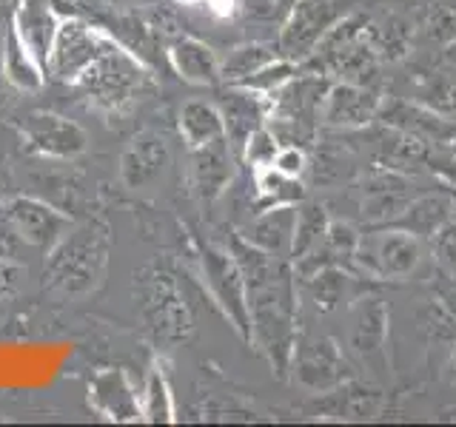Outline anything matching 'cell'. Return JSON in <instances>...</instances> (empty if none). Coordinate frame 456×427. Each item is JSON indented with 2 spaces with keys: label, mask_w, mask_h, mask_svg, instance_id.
I'll list each match as a JSON object with an SVG mask.
<instances>
[{
  "label": "cell",
  "mask_w": 456,
  "mask_h": 427,
  "mask_svg": "<svg viewBox=\"0 0 456 427\" xmlns=\"http://www.w3.org/2000/svg\"><path fill=\"white\" fill-rule=\"evenodd\" d=\"M328 222H331V217H328L325 205L320 203H297V225H294V242H291V254L289 260L297 262L303 260V256L314 254L325 239V231H328Z\"/></svg>",
  "instance_id": "f1b7e54d"
},
{
  "label": "cell",
  "mask_w": 456,
  "mask_h": 427,
  "mask_svg": "<svg viewBox=\"0 0 456 427\" xmlns=\"http://www.w3.org/2000/svg\"><path fill=\"white\" fill-rule=\"evenodd\" d=\"M234 177V149L228 146V140L220 137L206 146L191 149V168H189V180H191V191L197 199L203 203H214Z\"/></svg>",
  "instance_id": "ac0fdd59"
},
{
  "label": "cell",
  "mask_w": 456,
  "mask_h": 427,
  "mask_svg": "<svg viewBox=\"0 0 456 427\" xmlns=\"http://www.w3.org/2000/svg\"><path fill=\"white\" fill-rule=\"evenodd\" d=\"M451 151H453V157H456V137L451 140Z\"/></svg>",
  "instance_id": "7bdbcfd3"
},
{
  "label": "cell",
  "mask_w": 456,
  "mask_h": 427,
  "mask_svg": "<svg viewBox=\"0 0 456 427\" xmlns=\"http://www.w3.org/2000/svg\"><path fill=\"white\" fill-rule=\"evenodd\" d=\"M171 163V151L166 137L154 132H142L120 154V180L126 189H146L166 174Z\"/></svg>",
  "instance_id": "e0dca14e"
},
{
  "label": "cell",
  "mask_w": 456,
  "mask_h": 427,
  "mask_svg": "<svg viewBox=\"0 0 456 427\" xmlns=\"http://www.w3.org/2000/svg\"><path fill=\"white\" fill-rule=\"evenodd\" d=\"M26 151L49 160H75L89 149V134L75 120L54 111H28L18 120Z\"/></svg>",
  "instance_id": "8fae6325"
},
{
  "label": "cell",
  "mask_w": 456,
  "mask_h": 427,
  "mask_svg": "<svg viewBox=\"0 0 456 427\" xmlns=\"http://www.w3.org/2000/svg\"><path fill=\"white\" fill-rule=\"evenodd\" d=\"M311 171V180L314 185H325V189H331V185H342L354 177V160L346 149L339 146H322L314 151V160H308V168Z\"/></svg>",
  "instance_id": "4dcf8cb0"
},
{
  "label": "cell",
  "mask_w": 456,
  "mask_h": 427,
  "mask_svg": "<svg viewBox=\"0 0 456 427\" xmlns=\"http://www.w3.org/2000/svg\"><path fill=\"white\" fill-rule=\"evenodd\" d=\"M61 14H57L52 0H18L12 9L9 28L20 37L23 46L32 52L46 68L49 54L54 46L57 28H61Z\"/></svg>",
  "instance_id": "9a60e30c"
},
{
  "label": "cell",
  "mask_w": 456,
  "mask_h": 427,
  "mask_svg": "<svg viewBox=\"0 0 456 427\" xmlns=\"http://www.w3.org/2000/svg\"><path fill=\"white\" fill-rule=\"evenodd\" d=\"M23 279H26L23 265H18L14 260H6V256H0V296H14Z\"/></svg>",
  "instance_id": "f35d334b"
},
{
  "label": "cell",
  "mask_w": 456,
  "mask_h": 427,
  "mask_svg": "<svg viewBox=\"0 0 456 427\" xmlns=\"http://www.w3.org/2000/svg\"><path fill=\"white\" fill-rule=\"evenodd\" d=\"M111 262V231L103 220L71 222L69 231L46 251L43 279L61 296L80 299L103 285Z\"/></svg>",
  "instance_id": "7a4b0ae2"
},
{
  "label": "cell",
  "mask_w": 456,
  "mask_h": 427,
  "mask_svg": "<svg viewBox=\"0 0 456 427\" xmlns=\"http://www.w3.org/2000/svg\"><path fill=\"white\" fill-rule=\"evenodd\" d=\"M351 0H294L280 23L277 52L285 60L305 63L322 37L351 12Z\"/></svg>",
  "instance_id": "52a82bcc"
},
{
  "label": "cell",
  "mask_w": 456,
  "mask_h": 427,
  "mask_svg": "<svg viewBox=\"0 0 456 427\" xmlns=\"http://www.w3.org/2000/svg\"><path fill=\"white\" fill-rule=\"evenodd\" d=\"M434 291H436V302L456 319V277H448V274H442V270H436Z\"/></svg>",
  "instance_id": "60d3db41"
},
{
  "label": "cell",
  "mask_w": 456,
  "mask_h": 427,
  "mask_svg": "<svg viewBox=\"0 0 456 427\" xmlns=\"http://www.w3.org/2000/svg\"><path fill=\"white\" fill-rule=\"evenodd\" d=\"M175 75L191 85H220V54L208 43L183 35L168 46L166 52Z\"/></svg>",
  "instance_id": "44dd1931"
},
{
  "label": "cell",
  "mask_w": 456,
  "mask_h": 427,
  "mask_svg": "<svg viewBox=\"0 0 456 427\" xmlns=\"http://www.w3.org/2000/svg\"><path fill=\"white\" fill-rule=\"evenodd\" d=\"M180 137L185 146H189V151L225 137L223 114H220L217 103H208V100H189L180 111Z\"/></svg>",
  "instance_id": "484cf974"
},
{
  "label": "cell",
  "mask_w": 456,
  "mask_h": 427,
  "mask_svg": "<svg viewBox=\"0 0 456 427\" xmlns=\"http://www.w3.org/2000/svg\"><path fill=\"white\" fill-rule=\"evenodd\" d=\"M254 185H256V194H260V208L297 205V203H303V199H305L303 180L282 174V171L274 168V165L254 171Z\"/></svg>",
  "instance_id": "f546056e"
},
{
  "label": "cell",
  "mask_w": 456,
  "mask_h": 427,
  "mask_svg": "<svg viewBox=\"0 0 456 427\" xmlns=\"http://www.w3.org/2000/svg\"><path fill=\"white\" fill-rule=\"evenodd\" d=\"M413 199L411 180L405 174H399L396 168L379 171L374 174L362 189L360 211L362 220L370 225H391L399 214L405 211V205Z\"/></svg>",
  "instance_id": "d6986e66"
},
{
  "label": "cell",
  "mask_w": 456,
  "mask_h": 427,
  "mask_svg": "<svg viewBox=\"0 0 456 427\" xmlns=\"http://www.w3.org/2000/svg\"><path fill=\"white\" fill-rule=\"evenodd\" d=\"M294 0H248V9L251 14H256V18L263 20H285V14H289Z\"/></svg>",
  "instance_id": "ab89813d"
},
{
  "label": "cell",
  "mask_w": 456,
  "mask_h": 427,
  "mask_svg": "<svg viewBox=\"0 0 456 427\" xmlns=\"http://www.w3.org/2000/svg\"><path fill=\"white\" fill-rule=\"evenodd\" d=\"M291 376L299 388L311 393H328L342 388L354 379V365L342 353L339 342L331 336H311L297 339L294 359H291Z\"/></svg>",
  "instance_id": "9c48e42d"
},
{
  "label": "cell",
  "mask_w": 456,
  "mask_h": 427,
  "mask_svg": "<svg viewBox=\"0 0 456 427\" xmlns=\"http://www.w3.org/2000/svg\"><path fill=\"white\" fill-rule=\"evenodd\" d=\"M365 35L370 40V46L377 49L379 60L382 57L399 60V57H405L411 49V26L399 18H388L379 26H365Z\"/></svg>",
  "instance_id": "1f68e13d"
},
{
  "label": "cell",
  "mask_w": 456,
  "mask_h": 427,
  "mask_svg": "<svg viewBox=\"0 0 456 427\" xmlns=\"http://www.w3.org/2000/svg\"><path fill=\"white\" fill-rule=\"evenodd\" d=\"M197 260L203 268L206 285L214 296V302L220 305L225 319L234 325L242 339H248V299H246V279H242L240 262L234 260L232 248L223 251L208 242L197 246Z\"/></svg>",
  "instance_id": "ba28073f"
},
{
  "label": "cell",
  "mask_w": 456,
  "mask_h": 427,
  "mask_svg": "<svg viewBox=\"0 0 456 427\" xmlns=\"http://www.w3.org/2000/svg\"><path fill=\"white\" fill-rule=\"evenodd\" d=\"M0 66H4V77L18 92H40L43 83H46V68H43L37 57L23 46L20 37L14 35L12 28L6 32V40H4Z\"/></svg>",
  "instance_id": "d4e9b609"
},
{
  "label": "cell",
  "mask_w": 456,
  "mask_h": 427,
  "mask_svg": "<svg viewBox=\"0 0 456 427\" xmlns=\"http://www.w3.org/2000/svg\"><path fill=\"white\" fill-rule=\"evenodd\" d=\"M151 71L140 57L111 37L106 52L77 77L75 89L100 111H123L151 92Z\"/></svg>",
  "instance_id": "3957f363"
},
{
  "label": "cell",
  "mask_w": 456,
  "mask_h": 427,
  "mask_svg": "<svg viewBox=\"0 0 456 427\" xmlns=\"http://www.w3.org/2000/svg\"><path fill=\"white\" fill-rule=\"evenodd\" d=\"M425 35L439 46L456 43V0H439L425 18Z\"/></svg>",
  "instance_id": "d590c367"
},
{
  "label": "cell",
  "mask_w": 456,
  "mask_h": 427,
  "mask_svg": "<svg viewBox=\"0 0 456 427\" xmlns=\"http://www.w3.org/2000/svg\"><path fill=\"white\" fill-rule=\"evenodd\" d=\"M134 305L149 334L163 345H180L194 331L191 308L168 268L146 265L134 274Z\"/></svg>",
  "instance_id": "277c9868"
},
{
  "label": "cell",
  "mask_w": 456,
  "mask_h": 427,
  "mask_svg": "<svg viewBox=\"0 0 456 427\" xmlns=\"http://www.w3.org/2000/svg\"><path fill=\"white\" fill-rule=\"evenodd\" d=\"M280 52L271 43H240L225 57H220V77L225 85H237L246 77H251L254 71H260L263 66H268L271 60H277Z\"/></svg>",
  "instance_id": "4316f807"
},
{
  "label": "cell",
  "mask_w": 456,
  "mask_h": 427,
  "mask_svg": "<svg viewBox=\"0 0 456 427\" xmlns=\"http://www.w3.org/2000/svg\"><path fill=\"white\" fill-rule=\"evenodd\" d=\"M217 109L223 114L228 146L237 154L246 146V140L268 120V97L251 89H242V85H228L217 100Z\"/></svg>",
  "instance_id": "2e32d148"
},
{
  "label": "cell",
  "mask_w": 456,
  "mask_h": 427,
  "mask_svg": "<svg viewBox=\"0 0 456 427\" xmlns=\"http://www.w3.org/2000/svg\"><path fill=\"white\" fill-rule=\"evenodd\" d=\"M274 168H280L282 174H289V177H303L305 168H308V154H305V149H299V146H282L280 154H277V160H274Z\"/></svg>",
  "instance_id": "74e56055"
},
{
  "label": "cell",
  "mask_w": 456,
  "mask_h": 427,
  "mask_svg": "<svg viewBox=\"0 0 456 427\" xmlns=\"http://www.w3.org/2000/svg\"><path fill=\"white\" fill-rule=\"evenodd\" d=\"M379 120L394 132L422 140L425 146L428 142H451L456 137V120L442 117V114L425 109L417 100H382Z\"/></svg>",
  "instance_id": "5bb4252c"
},
{
  "label": "cell",
  "mask_w": 456,
  "mask_h": 427,
  "mask_svg": "<svg viewBox=\"0 0 456 427\" xmlns=\"http://www.w3.org/2000/svg\"><path fill=\"white\" fill-rule=\"evenodd\" d=\"M299 71H303V66H299V63L285 60V57H277V60H271L268 66H263L260 71H254L251 77H246V80L237 83V85L268 97V94H274L277 89H282V85L289 83V80H294Z\"/></svg>",
  "instance_id": "d6a6232c"
},
{
  "label": "cell",
  "mask_w": 456,
  "mask_h": 427,
  "mask_svg": "<svg viewBox=\"0 0 456 427\" xmlns=\"http://www.w3.org/2000/svg\"><path fill=\"white\" fill-rule=\"evenodd\" d=\"M111 37L114 35H109L103 28H97L80 18H63L61 28H57L49 63H46V75L75 85L83 71L106 52Z\"/></svg>",
  "instance_id": "30bf717a"
},
{
  "label": "cell",
  "mask_w": 456,
  "mask_h": 427,
  "mask_svg": "<svg viewBox=\"0 0 456 427\" xmlns=\"http://www.w3.org/2000/svg\"><path fill=\"white\" fill-rule=\"evenodd\" d=\"M4 220L26 246L40 251H49L71 225V220L63 211H57L54 205L43 203L37 197H23V194L6 199Z\"/></svg>",
  "instance_id": "7c38bea8"
},
{
  "label": "cell",
  "mask_w": 456,
  "mask_h": 427,
  "mask_svg": "<svg viewBox=\"0 0 456 427\" xmlns=\"http://www.w3.org/2000/svg\"><path fill=\"white\" fill-rule=\"evenodd\" d=\"M232 254L240 262L248 299V339L260 350L271 370L285 379L291 374L297 348V308L299 285L289 256L265 254L240 234L232 239Z\"/></svg>",
  "instance_id": "6da1fadb"
},
{
  "label": "cell",
  "mask_w": 456,
  "mask_h": 427,
  "mask_svg": "<svg viewBox=\"0 0 456 427\" xmlns=\"http://www.w3.org/2000/svg\"><path fill=\"white\" fill-rule=\"evenodd\" d=\"M388 302L374 294H360L348 310V350L354 362L368 370L370 379L385 382L391 376L388 362Z\"/></svg>",
  "instance_id": "8992f818"
},
{
  "label": "cell",
  "mask_w": 456,
  "mask_h": 427,
  "mask_svg": "<svg viewBox=\"0 0 456 427\" xmlns=\"http://www.w3.org/2000/svg\"><path fill=\"white\" fill-rule=\"evenodd\" d=\"M280 149L282 146H280V140L274 137V132H271L268 125H263V128H256V132L246 140V146H242L240 157L246 160V165H251L254 171H260V168L274 165Z\"/></svg>",
  "instance_id": "e575fe53"
},
{
  "label": "cell",
  "mask_w": 456,
  "mask_h": 427,
  "mask_svg": "<svg viewBox=\"0 0 456 427\" xmlns=\"http://www.w3.org/2000/svg\"><path fill=\"white\" fill-rule=\"evenodd\" d=\"M354 274L346 268H320L308 277H297V285H303L305 299L314 305V310L320 313H331L348 299V291L354 285Z\"/></svg>",
  "instance_id": "cb8c5ba5"
},
{
  "label": "cell",
  "mask_w": 456,
  "mask_h": 427,
  "mask_svg": "<svg viewBox=\"0 0 456 427\" xmlns=\"http://www.w3.org/2000/svg\"><path fill=\"white\" fill-rule=\"evenodd\" d=\"M142 419H149V422H171L175 419V402H171L168 382L160 370H151L146 393H142Z\"/></svg>",
  "instance_id": "836d02e7"
},
{
  "label": "cell",
  "mask_w": 456,
  "mask_h": 427,
  "mask_svg": "<svg viewBox=\"0 0 456 427\" xmlns=\"http://www.w3.org/2000/svg\"><path fill=\"white\" fill-rule=\"evenodd\" d=\"M456 214V197L451 191L417 194L405 205V211L391 222L396 228H405L419 239H434V234Z\"/></svg>",
  "instance_id": "603a6c76"
},
{
  "label": "cell",
  "mask_w": 456,
  "mask_h": 427,
  "mask_svg": "<svg viewBox=\"0 0 456 427\" xmlns=\"http://www.w3.org/2000/svg\"><path fill=\"white\" fill-rule=\"evenodd\" d=\"M431 254H434L436 270H442V274H448V277H456V214L434 234Z\"/></svg>",
  "instance_id": "8d00e7d4"
},
{
  "label": "cell",
  "mask_w": 456,
  "mask_h": 427,
  "mask_svg": "<svg viewBox=\"0 0 456 427\" xmlns=\"http://www.w3.org/2000/svg\"><path fill=\"white\" fill-rule=\"evenodd\" d=\"M422 265V239L405 228L382 225L360 234L354 274L370 282L377 279H408Z\"/></svg>",
  "instance_id": "5b68a950"
},
{
  "label": "cell",
  "mask_w": 456,
  "mask_h": 427,
  "mask_svg": "<svg viewBox=\"0 0 456 427\" xmlns=\"http://www.w3.org/2000/svg\"><path fill=\"white\" fill-rule=\"evenodd\" d=\"M451 370H453V379H456V345L451 348Z\"/></svg>",
  "instance_id": "b9f144b4"
},
{
  "label": "cell",
  "mask_w": 456,
  "mask_h": 427,
  "mask_svg": "<svg viewBox=\"0 0 456 427\" xmlns=\"http://www.w3.org/2000/svg\"><path fill=\"white\" fill-rule=\"evenodd\" d=\"M9 4V0H0V6H6Z\"/></svg>",
  "instance_id": "ee69618b"
},
{
  "label": "cell",
  "mask_w": 456,
  "mask_h": 427,
  "mask_svg": "<svg viewBox=\"0 0 456 427\" xmlns=\"http://www.w3.org/2000/svg\"><path fill=\"white\" fill-rule=\"evenodd\" d=\"M294 225H297V205H271L256 211V217L242 228L240 237L265 254L289 256L294 242Z\"/></svg>",
  "instance_id": "7402d4cb"
},
{
  "label": "cell",
  "mask_w": 456,
  "mask_h": 427,
  "mask_svg": "<svg viewBox=\"0 0 456 427\" xmlns=\"http://www.w3.org/2000/svg\"><path fill=\"white\" fill-rule=\"evenodd\" d=\"M382 97L370 89V85L356 83H331L325 92L320 123L328 128H339V132H354V128H365L379 117Z\"/></svg>",
  "instance_id": "4fadbf2b"
},
{
  "label": "cell",
  "mask_w": 456,
  "mask_h": 427,
  "mask_svg": "<svg viewBox=\"0 0 456 427\" xmlns=\"http://www.w3.org/2000/svg\"><path fill=\"white\" fill-rule=\"evenodd\" d=\"M417 103L448 120H456V68L439 66L417 80Z\"/></svg>",
  "instance_id": "83f0119b"
},
{
  "label": "cell",
  "mask_w": 456,
  "mask_h": 427,
  "mask_svg": "<svg viewBox=\"0 0 456 427\" xmlns=\"http://www.w3.org/2000/svg\"><path fill=\"white\" fill-rule=\"evenodd\" d=\"M89 402L114 422L142 419V402L123 370H100L89 384Z\"/></svg>",
  "instance_id": "ffe728a7"
}]
</instances>
